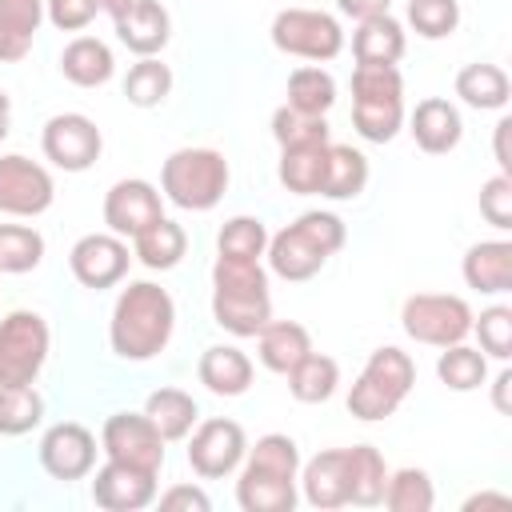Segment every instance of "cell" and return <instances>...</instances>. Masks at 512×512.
Here are the masks:
<instances>
[{
  "instance_id": "1",
  "label": "cell",
  "mask_w": 512,
  "mask_h": 512,
  "mask_svg": "<svg viewBox=\"0 0 512 512\" xmlns=\"http://www.w3.org/2000/svg\"><path fill=\"white\" fill-rule=\"evenodd\" d=\"M172 328H176V304H172L168 288H160L152 280H132L112 304L108 344L120 360L144 364L168 348Z\"/></svg>"
},
{
  "instance_id": "6",
  "label": "cell",
  "mask_w": 512,
  "mask_h": 512,
  "mask_svg": "<svg viewBox=\"0 0 512 512\" xmlns=\"http://www.w3.org/2000/svg\"><path fill=\"white\" fill-rule=\"evenodd\" d=\"M228 160L216 148H176L160 168V196L184 212H208L228 192Z\"/></svg>"
},
{
  "instance_id": "33",
  "label": "cell",
  "mask_w": 512,
  "mask_h": 512,
  "mask_svg": "<svg viewBox=\"0 0 512 512\" xmlns=\"http://www.w3.org/2000/svg\"><path fill=\"white\" fill-rule=\"evenodd\" d=\"M284 376H288L292 400H300V404H324V400H332V392L340 384V364L332 356H324V352H308Z\"/></svg>"
},
{
  "instance_id": "29",
  "label": "cell",
  "mask_w": 512,
  "mask_h": 512,
  "mask_svg": "<svg viewBox=\"0 0 512 512\" xmlns=\"http://www.w3.org/2000/svg\"><path fill=\"white\" fill-rule=\"evenodd\" d=\"M456 96L476 112H496V108L508 104L512 84H508V72L500 64H480L476 60V64H464L456 72Z\"/></svg>"
},
{
  "instance_id": "35",
  "label": "cell",
  "mask_w": 512,
  "mask_h": 512,
  "mask_svg": "<svg viewBox=\"0 0 512 512\" xmlns=\"http://www.w3.org/2000/svg\"><path fill=\"white\" fill-rule=\"evenodd\" d=\"M352 128L368 144H388L404 128V96L388 100H352Z\"/></svg>"
},
{
  "instance_id": "24",
  "label": "cell",
  "mask_w": 512,
  "mask_h": 512,
  "mask_svg": "<svg viewBox=\"0 0 512 512\" xmlns=\"http://www.w3.org/2000/svg\"><path fill=\"white\" fill-rule=\"evenodd\" d=\"M408 40H404V24L388 12L380 16H368V20H356V32H352V56L356 64H400Z\"/></svg>"
},
{
  "instance_id": "14",
  "label": "cell",
  "mask_w": 512,
  "mask_h": 512,
  "mask_svg": "<svg viewBox=\"0 0 512 512\" xmlns=\"http://www.w3.org/2000/svg\"><path fill=\"white\" fill-rule=\"evenodd\" d=\"M128 264H132V252H128V244H124V236H116V232H88V236H80V240L72 244V252H68L72 276H76L84 288H92V292L120 284V280L128 276Z\"/></svg>"
},
{
  "instance_id": "42",
  "label": "cell",
  "mask_w": 512,
  "mask_h": 512,
  "mask_svg": "<svg viewBox=\"0 0 512 512\" xmlns=\"http://www.w3.org/2000/svg\"><path fill=\"white\" fill-rule=\"evenodd\" d=\"M272 136L280 148H296V144H324L328 140V120L324 116H308L296 112L288 104H280L272 112Z\"/></svg>"
},
{
  "instance_id": "5",
  "label": "cell",
  "mask_w": 512,
  "mask_h": 512,
  "mask_svg": "<svg viewBox=\"0 0 512 512\" xmlns=\"http://www.w3.org/2000/svg\"><path fill=\"white\" fill-rule=\"evenodd\" d=\"M416 384V360L408 352H400L396 344H384L368 356V364L360 368V376L348 388V412L364 424L372 420H388L412 392Z\"/></svg>"
},
{
  "instance_id": "10",
  "label": "cell",
  "mask_w": 512,
  "mask_h": 512,
  "mask_svg": "<svg viewBox=\"0 0 512 512\" xmlns=\"http://www.w3.org/2000/svg\"><path fill=\"white\" fill-rule=\"evenodd\" d=\"M44 160H52L60 172H88L100 160L104 136L92 116L84 112H56L40 132Z\"/></svg>"
},
{
  "instance_id": "40",
  "label": "cell",
  "mask_w": 512,
  "mask_h": 512,
  "mask_svg": "<svg viewBox=\"0 0 512 512\" xmlns=\"http://www.w3.org/2000/svg\"><path fill=\"white\" fill-rule=\"evenodd\" d=\"M44 260V236L28 224H0V272L20 276L40 268Z\"/></svg>"
},
{
  "instance_id": "18",
  "label": "cell",
  "mask_w": 512,
  "mask_h": 512,
  "mask_svg": "<svg viewBox=\"0 0 512 512\" xmlns=\"http://www.w3.org/2000/svg\"><path fill=\"white\" fill-rule=\"evenodd\" d=\"M408 132H412V140H416L420 152L444 156V152H452V148L460 144L464 120H460V112H456L452 100H444V96H424V100L416 104L412 120H408Z\"/></svg>"
},
{
  "instance_id": "16",
  "label": "cell",
  "mask_w": 512,
  "mask_h": 512,
  "mask_svg": "<svg viewBox=\"0 0 512 512\" xmlns=\"http://www.w3.org/2000/svg\"><path fill=\"white\" fill-rule=\"evenodd\" d=\"M164 216V196L156 184L140 180V176H128V180H116L108 192H104V224L108 232L116 236H140L148 224H156Z\"/></svg>"
},
{
  "instance_id": "7",
  "label": "cell",
  "mask_w": 512,
  "mask_h": 512,
  "mask_svg": "<svg viewBox=\"0 0 512 512\" xmlns=\"http://www.w3.org/2000/svg\"><path fill=\"white\" fill-rule=\"evenodd\" d=\"M268 36H272L276 52L300 56V60H312V64L336 60L340 48H344L340 20L320 12V8H284V12H276Z\"/></svg>"
},
{
  "instance_id": "21",
  "label": "cell",
  "mask_w": 512,
  "mask_h": 512,
  "mask_svg": "<svg viewBox=\"0 0 512 512\" xmlns=\"http://www.w3.org/2000/svg\"><path fill=\"white\" fill-rule=\"evenodd\" d=\"M464 284L488 296L512 292V244L508 240H480L464 252Z\"/></svg>"
},
{
  "instance_id": "27",
  "label": "cell",
  "mask_w": 512,
  "mask_h": 512,
  "mask_svg": "<svg viewBox=\"0 0 512 512\" xmlns=\"http://www.w3.org/2000/svg\"><path fill=\"white\" fill-rule=\"evenodd\" d=\"M328 144L332 140L280 148V164H276L280 184L296 196H320V184H324V172H328Z\"/></svg>"
},
{
  "instance_id": "45",
  "label": "cell",
  "mask_w": 512,
  "mask_h": 512,
  "mask_svg": "<svg viewBox=\"0 0 512 512\" xmlns=\"http://www.w3.org/2000/svg\"><path fill=\"white\" fill-rule=\"evenodd\" d=\"M404 96V76L396 64H356L352 68V100H388Z\"/></svg>"
},
{
  "instance_id": "54",
  "label": "cell",
  "mask_w": 512,
  "mask_h": 512,
  "mask_svg": "<svg viewBox=\"0 0 512 512\" xmlns=\"http://www.w3.org/2000/svg\"><path fill=\"white\" fill-rule=\"evenodd\" d=\"M8 124H12V100H8V92L0 88V140L8 136Z\"/></svg>"
},
{
  "instance_id": "28",
  "label": "cell",
  "mask_w": 512,
  "mask_h": 512,
  "mask_svg": "<svg viewBox=\"0 0 512 512\" xmlns=\"http://www.w3.org/2000/svg\"><path fill=\"white\" fill-rule=\"evenodd\" d=\"M184 252H188V232H184L176 220H168V216H160V220L148 224L140 236H132V256H136L144 268H152V272L176 268V264L184 260Z\"/></svg>"
},
{
  "instance_id": "13",
  "label": "cell",
  "mask_w": 512,
  "mask_h": 512,
  "mask_svg": "<svg viewBox=\"0 0 512 512\" xmlns=\"http://www.w3.org/2000/svg\"><path fill=\"white\" fill-rule=\"evenodd\" d=\"M100 448L108 460L120 464H136L148 472H160L164 464V436L152 428V420L144 412H116L104 420L100 428Z\"/></svg>"
},
{
  "instance_id": "47",
  "label": "cell",
  "mask_w": 512,
  "mask_h": 512,
  "mask_svg": "<svg viewBox=\"0 0 512 512\" xmlns=\"http://www.w3.org/2000/svg\"><path fill=\"white\" fill-rule=\"evenodd\" d=\"M100 0H44V16L60 28V32H80L96 20Z\"/></svg>"
},
{
  "instance_id": "34",
  "label": "cell",
  "mask_w": 512,
  "mask_h": 512,
  "mask_svg": "<svg viewBox=\"0 0 512 512\" xmlns=\"http://www.w3.org/2000/svg\"><path fill=\"white\" fill-rule=\"evenodd\" d=\"M332 104H336V80L320 64H300L288 76V108L308 112V116H324Z\"/></svg>"
},
{
  "instance_id": "8",
  "label": "cell",
  "mask_w": 512,
  "mask_h": 512,
  "mask_svg": "<svg viewBox=\"0 0 512 512\" xmlns=\"http://www.w3.org/2000/svg\"><path fill=\"white\" fill-rule=\"evenodd\" d=\"M400 328L416 340V344H432V348H448L460 344L472 332V308L464 296H448V292H416L404 300L400 308Z\"/></svg>"
},
{
  "instance_id": "17",
  "label": "cell",
  "mask_w": 512,
  "mask_h": 512,
  "mask_svg": "<svg viewBox=\"0 0 512 512\" xmlns=\"http://www.w3.org/2000/svg\"><path fill=\"white\" fill-rule=\"evenodd\" d=\"M92 500L104 512H140V508L156 504V472L108 460L92 476Z\"/></svg>"
},
{
  "instance_id": "49",
  "label": "cell",
  "mask_w": 512,
  "mask_h": 512,
  "mask_svg": "<svg viewBox=\"0 0 512 512\" xmlns=\"http://www.w3.org/2000/svg\"><path fill=\"white\" fill-rule=\"evenodd\" d=\"M508 136H512V120L500 116L496 128H492V152H496V168L504 176H512V148H508Z\"/></svg>"
},
{
  "instance_id": "38",
  "label": "cell",
  "mask_w": 512,
  "mask_h": 512,
  "mask_svg": "<svg viewBox=\"0 0 512 512\" xmlns=\"http://www.w3.org/2000/svg\"><path fill=\"white\" fill-rule=\"evenodd\" d=\"M44 420V396L32 384H0V436H24Z\"/></svg>"
},
{
  "instance_id": "3",
  "label": "cell",
  "mask_w": 512,
  "mask_h": 512,
  "mask_svg": "<svg viewBox=\"0 0 512 512\" xmlns=\"http://www.w3.org/2000/svg\"><path fill=\"white\" fill-rule=\"evenodd\" d=\"M348 240V228L336 212H304L296 216L288 228H280L276 236H268V268L280 276V280H312L328 256H336Z\"/></svg>"
},
{
  "instance_id": "36",
  "label": "cell",
  "mask_w": 512,
  "mask_h": 512,
  "mask_svg": "<svg viewBox=\"0 0 512 512\" xmlns=\"http://www.w3.org/2000/svg\"><path fill=\"white\" fill-rule=\"evenodd\" d=\"M436 376L452 392H476L488 380V356L480 348H468L464 340L460 344H448L440 352V360H436Z\"/></svg>"
},
{
  "instance_id": "11",
  "label": "cell",
  "mask_w": 512,
  "mask_h": 512,
  "mask_svg": "<svg viewBox=\"0 0 512 512\" xmlns=\"http://www.w3.org/2000/svg\"><path fill=\"white\" fill-rule=\"evenodd\" d=\"M244 452H248V436L236 420H228V416L196 420L192 440H188V464L196 476H204V480L232 476L240 468Z\"/></svg>"
},
{
  "instance_id": "15",
  "label": "cell",
  "mask_w": 512,
  "mask_h": 512,
  "mask_svg": "<svg viewBox=\"0 0 512 512\" xmlns=\"http://www.w3.org/2000/svg\"><path fill=\"white\" fill-rule=\"evenodd\" d=\"M40 468L52 480H84L96 468V436L76 424V420H60L40 436Z\"/></svg>"
},
{
  "instance_id": "50",
  "label": "cell",
  "mask_w": 512,
  "mask_h": 512,
  "mask_svg": "<svg viewBox=\"0 0 512 512\" xmlns=\"http://www.w3.org/2000/svg\"><path fill=\"white\" fill-rule=\"evenodd\" d=\"M388 4H392V0H336V8H340L344 16H352V20L380 16V12H388Z\"/></svg>"
},
{
  "instance_id": "48",
  "label": "cell",
  "mask_w": 512,
  "mask_h": 512,
  "mask_svg": "<svg viewBox=\"0 0 512 512\" xmlns=\"http://www.w3.org/2000/svg\"><path fill=\"white\" fill-rule=\"evenodd\" d=\"M156 504L164 512H208L212 500L200 484H172L168 492H156Z\"/></svg>"
},
{
  "instance_id": "31",
  "label": "cell",
  "mask_w": 512,
  "mask_h": 512,
  "mask_svg": "<svg viewBox=\"0 0 512 512\" xmlns=\"http://www.w3.org/2000/svg\"><path fill=\"white\" fill-rule=\"evenodd\" d=\"M384 484H388L384 456L372 444H352L348 448V504L376 508L384 500Z\"/></svg>"
},
{
  "instance_id": "51",
  "label": "cell",
  "mask_w": 512,
  "mask_h": 512,
  "mask_svg": "<svg viewBox=\"0 0 512 512\" xmlns=\"http://www.w3.org/2000/svg\"><path fill=\"white\" fill-rule=\"evenodd\" d=\"M508 392H512V368H500V376L492 380V408L496 412H512V400H508Z\"/></svg>"
},
{
  "instance_id": "44",
  "label": "cell",
  "mask_w": 512,
  "mask_h": 512,
  "mask_svg": "<svg viewBox=\"0 0 512 512\" xmlns=\"http://www.w3.org/2000/svg\"><path fill=\"white\" fill-rule=\"evenodd\" d=\"M472 332H476L484 356H492L500 364L512 356V308H504V304L484 308L480 316H472Z\"/></svg>"
},
{
  "instance_id": "30",
  "label": "cell",
  "mask_w": 512,
  "mask_h": 512,
  "mask_svg": "<svg viewBox=\"0 0 512 512\" xmlns=\"http://www.w3.org/2000/svg\"><path fill=\"white\" fill-rule=\"evenodd\" d=\"M144 416L152 420V428L164 436V444L168 440H184L192 428H196V420H200V408H196V400L184 392V388H156V392H148V400H144Z\"/></svg>"
},
{
  "instance_id": "43",
  "label": "cell",
  "mask_w": 512,
  "mask_h": 512,
  "mask_svg": "<svg viewBox=\"0 0 512 512\" xmlns=\"http://www.w3.org/2000/svg\"><path fill=\"white\" fill-rule=\"evenodd\" d=\"M408 24L424 40H444L460 28V0H408Z\"/></svg>"
},
{
  "instance_id": "25",
  "label": "cell",
  "mask_w": 512,
  "mask_h": 512,
  "mask_svg": "<svg viewBox=\"0 0 512 512\" xmlns=\"http://www.w3.org/2000/svg\"><path fill=\"white\" fill-rule=\"evenodd\" d=\"M60 72H64V80L76 84V88H100V84L112 80L116 60H112V48H108L104 40H96V36H76V40H68L64 52H60Z\"/></svg>"
},
{
  "instance_id": "37",
  "label": "cell",
  "mask_w": 512,
  "mask_h": 512,
  "mask_svg": "<svg viewBox=\"0 0 512 512\" xmlns=\"http://www.w3.org/2000/svg\"><path fill=\"white\" fill-rule=\"evenodd\" d=\"M172 92V68L156 56H140L124 76V96L132 108H156Z\"/></svg>"
},
{
  "instance_id": "52",
  "label": "cell",
  "mask_w": 512,
  "mask_h": 512,
  "mask_svg": "<svg viewBox=\"0 0 512 512\" xmlns=\"http://www.w3.org/2000/svg\"><path fill=\"white\" fill-rule=\"evenodd\" d=\"M512 504V496H504V492H480V496H468L464 500V508L472 512V508H508Z\"/></svg>"
},
{
  "instance_id": "12",
  "label": "cell",
  "mask_w": 512,
  "mask_h": 512,
  "mask_svg": "<svg viewBox=\"0 0 512 512\" xmlns=\"http://www.w3.org/2000/svg\"><path fill=\"white\" fill-rule=\"evenodd\" d=\"M56 200L52 172L20 152L0 156V216H40Z\"/></svg>"
},
{
  "instance_id": "53",
  "label": "cell",
  "mask_w": 512,
  "mask_h": 512,
  "mask_svg": "<svg viewBox=\"0 0 512 512\" xmlns=\"http://www.w3.org/2000/svg\"><path fill=\"white\" fill-rule=\"evenodd\" d=\"M132 4H136V0H100V12H108V16H112V24H116Z\"/></svg>"
},
{
  "instance_id": "46",
  "label": "cell",
  "mask_w": 512,
  "mask_h": 512,
  "mask_svg": "<svg viewBox=\"0 0 512 512\" xmlns=\"http://www.w3.org/2000/svg\"><path fill=\"white\" fill-rule=\"evenodd\" d=\"M480 216L500 232L512 228V176L496 172L492 180L480 184Z\"/></svg>"
},
{
  "instance_id": "41",
  "label": "cell",
  "mask_w": 512,
  "mask_h": 512,
  "mask_svg": "<svg viewBox=\"0 0 512 512\" xmlns=\"http://www.w3.org/2000/svg\"><path fill=\"white\" fill-rule=\"evenodd\" d=\"M268 248V228L256 216H232L216 232V256L224 260H260Z\"/></svg>"
},
{
  "instance_id": "32",
  "label": "cell",
  "mask_w": 512,
  "mask_h": 512,
  "mask_svg": "<svg viewBox=\"0 0 512 512\" xmlns=\"http://www.w3.org/2000/svg\"><path fill=\"white\" fill-rule=\"evenodd\" d=\"M368 184V156L352 144H328V172L320 196L328 200H356Z\"/></svg>"
},
{
  "instance_id": "9",
  "label": "cell",
  "mask_w": 512,
  "mask_h": 512,
  "mask_svg": "<svg viewBox=\"0 0 512 512\" xmlns=\"http://www.w3.org/2000/svg\"><path fill=\"white\" fill-rule=\"evenodd\" d=\"M48 320L40 312L16 308L0 320V384H32L48 360Z\"/></svg>"
},
{
  "instance_id": "39",
  "label": "cell",
  "mask_w": 512,
  "mask_h": 512,
  "mask_svg": "<svg viewBox=\"0 0 512 512\" xmlns=\"http://www.w3.org/2000/svg\"><path fill=\"white\" fill-rule=\"evenodd\" d=\"M380 504H388L392 512H428L436 504L432 476L424 468H396V472H388Z\"/></svg>"
},
{
  "instance_id": "19",
  "label": "cell",
  "mask_w": 512,
  "mask_h": 512,
  "mask_svg": "<svg viewBox=\"0 0 512 512\" xmlns=\"http://www.w3.org/2000/svg\"><path fill=\"white\" fill-rule=\"evenodd\" d=\"M304 500L312 508H344L348 504V448H324L304 468L300 480Z\"/></svg>"
},
{
  "instance_id": "23",
  "label": "cell",
  "mask_w": 512,
  "mask_h": 512,
  "mask_svg": "<svg viewBox=\"0 0 512 512\" xmlns=\"http://www.w3.org/2000/svg\"><path fill=\"white\" fill-rule=\"evenodd\" d=\"M312 352V336L304 324L296 320H268L260 332H256V356L268 372H292L304 356Z\"/></svg>"
},
{
  "instance_id": "22",
  "label": "cell",
  "mask_w": 512,
  "mask_h": 512,
  "mask_svg": "<svg viewBox=\"0 0 512 512\" xmlns=\"http://www.w3.org/2000/svg\"><path fill=\"white\" fill-rule=\"evenodd\" d=\"M196 376L212 396H244L252 388V360L236 344H212L200 352Z\"/></svg>"
},
{
  "instance_id": "26",
  "label": "cell",
  "mask_w": 512,
  "mask_h": 512,
  "mask_svg": "<svg viewBox=\"0 0 512 512\" xmlns=\"http://www.w3.org/2000/svg\"><path fill=\"white\" fill-rule=\"evenodd\" d=\"M44 24V0H0V64H16L32 52Z\"/></svg>"
},
{
  "instance_id": "4",
  "label": "cell",
  "mask_w": 512,
  "mask_h": 512,
  "mask_svg": "<svg viewBox=\"0 0 512 512\" xmlns=\"http://www.w3.org/2000/svg\"><path fill=\"white\" fill-rule=\"evenodd\" d=\"M212 320L232 336H256L272 320L268 272L260 260H224L212 264Z\"/></svg>"
},
{
  "instance_id": "20",
  "label": "cell",
  "mask_w": 512,
  "mask_h": 512,
  "mask_svg": "<svg viewBox=\"0 0 512 512\" xmlns=\"http://www.w3.org/2000/svg\"><path fill=\"white\" fill-rule=\"evenodd\" d=\"M116 36L128 52L136 56H156L168 36H172V20H168V8L160 0H136L120 20H116Z\"/></svg>"
},
{
  "instance_id": "2",
  "label": "cell",
  "mask_w": 512,
  "mask_h": 512,
  "mask_svg": "<svg viewBox=\"0 0 512 512\" xmlns=\"http://www.w3.org/2000/svg\"><path fill=\"white\" fill-rule=\"evenodd\" d=\"M300 480V448L284 432L260 436L244 460L236 480V504L244 512H292Z\"/></svg>"
}]
</instances>
